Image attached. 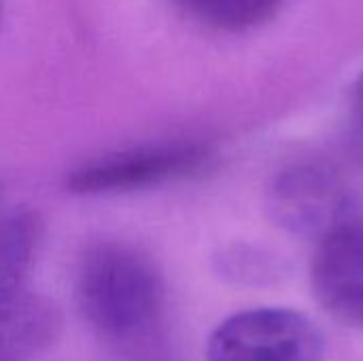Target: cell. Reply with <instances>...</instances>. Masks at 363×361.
I'll return each mask as SVG.
<instances>
[{
    "instance_id": "cell-1",
    "label": "cell",
    "mask_w": 363,
    "mask_h": 361,
    "mask_svg": "<svg viewBox=\"0 0 363 361\" xmlns=\"http://www.w3.org/2000/svg\"><path fill=\"white\" fill-rule=\"evenodd\" d=\"M74 298L83 319L102 336L128 340L145 334L164 309V281L138 247L104 240L79 262Z\"/></svg>"
},
{
    "instance_id": "cell-2",
    "label": "cell",
    "mask_w": 363,
    "mask_h": 361,
    "mask_svg": "<svg viewBox=\"0 0 363 361\" xmlns=\"http://www.w3.org/2000/svg\"><path fill=\"white\" fill-rule=\"evenodd\" d=\"M323 351L319 328L289 309L236 313L206 343L208 361H321Z\"/></svg>"
},
{
    "instance_id": "cell-3",
    "label": "cell",
    "mask_w": 363,
    "mask_h": 361,
    "mask_svg": "<svg viewBox=\"0 0 363 361\" xmlns=\"http://www.w3.org/2000/svg\"><path fill=\"white\" fill-rule=\"evenodd\" d=\"M208 151L196 143L147 145L98 157L77 168L68 179L74 194H123L172 179L189 177L208 162Z\"/></svg>"
},
{
    "instance_id": "cell-4",
    "label": "cell",
    "mask_w": 363,
    "mask_h": 361,
    "mask_svg": "<svg viewBox=\"0 0 363 361\" xmlns=\"http://www.w3.org/2000/svg\"><path fill=\"white\" fill-rule=\"evenodd\" d=\"M311 283L321 306L363 330V221L349 217L317 243Z\"/></svg>"
},
{
    "instance_id": "cell-5",
    "label": "cell",
    "mask_w": 363,
    "mask_h": 361,
    "mask_svg": "<svg viewBox=\"0 0 363 361\" xmlns=\"http://www.w3.org/2000/svg\"><path fill=\"white\" fill-rule=\"evenodd\" d=\"M270 209L283 228L319 238L351 217L349 196L338 177L313 164L294 166L277 179Z\"/></svg>"
},
{
    "instance_id": "cell-6",
    "label": "cell",
    "mask_w": 363,
    "mask_h": 361,
    "mask_svg": "<svg viewBox=\"0 0 363 361\" xmlns=\"http://www.w3.org/2000/svg\"><path fill=\"white\" fill-rule=\"evenodd\" d=\"M60 328L57 306L34 291L0 300V361H32L53 345Z\"/></svg>"
},
{
    "instance_id": "cell-7",
    "label": "cell",
    "mask_w": 363,
    "mask_h": 361,
    "mask_svg": "<svg viewBox=\"0 0 363 361\" xmlns=\"http://www.w3.org/2000/svg\"><path fill=\"white\" fill-rule=\"evenodd\" d=\"M40 243V221L36 213L19 209L0 221V300L23 296Z\"/></svg>"
},
{
    "instance_id": "cell-8",
    "label": "cell",
    "mask_w": 363,
    "mask_h": 361,
    "mask_svg": "<svg viewBox=\"0 0 363 361\" xmlns=\"http://www.w3.org/2000/svg\"><path fill=\"white\" fill-rule=\"evenodd\" d=\"M191 19L215 30H247L268 21L283 0H174Z\"/></svg>"
},
{
    "instance_id": "cell-9",
    "label": "cell",
    "mask_w": 363,
    "mask_h": 361,
    "mask_svg": "<svg viewBox=\"0 0 363 361\" xmlns=\"http://www.w3.org/2000/svg\"><path fill=\"white\" fill-rule=\"evenodd\" d=\"M353 123H355L357 140L363 147V74L355 85V91H353Z\"/></svg>"
}]
</instances>
